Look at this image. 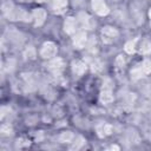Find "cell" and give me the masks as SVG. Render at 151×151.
Returning a JSON list of instances; mask_svg holds the SVG:
<instances>
[{
	"mask_svg": "<svg viewBox=\"0 0 151 151\" xmlns=\"http://www.w3.org/2000/svg\"><path fill=\"white\" fill-rule=\"evenodd\" d=\"M55 53H57V46H55V44H53V42H51V41L45 42V44L42 45L41 50H40V55H41L42 58H45V59H51V58H53V57L55 55Z\"/></svg>",
	"mask_w": 151,
	"mask_h": 151,
	"instance_id": "cell-1",
	"label": "cell"
},
{
	"mask_svg": "<svg viewBox=\"0 0 151 151\" xmlns=\"http://www.w3.org/2000/svg\"><path fill=\"white\" fill-rule=\"evenodd\" d=\"M101 37H103V40L105 42H112L118 37V31L116 28H113V27H110V26L103 27Z\"/></svg>",
	"mask_w": 151,
	"mask_h": 151,
	"instance_id": "cell-2",
	"label": "cell"
},
{
	"mask_svg": "<svg viewBox=\"0 0 151 151\" xmlns=\"http://www.w3.org/2000/svg\"><path fill=\"white\" fill-rule=\"evenodd\" d=\"M92 7L94 12L99 15H105L109 13V8L105 5L104 0H92Z\"/></svg>",
	"mask_w": 151,
	"mask_h": 151,
	"instance_id": "cell-3",
	"label": "cell"
},
{
	"mask_svg": "<svg viewBox=\"0 0 151 151\" xmlns=\"http://www.w3.org/2000/svg\"><path fill=\"white\" fill-rule=\"evenodd\" d=\"M46 18V13L41 8H37L33 11V19L35 20V25H41Z\"/></svg>",
	"mask_w": 151,
	"mask_h": 151,
	"instance_id": "cell-4",
	"label": "cell"
},
{
	"mask_svg": "<svg viewBox=\"0 0 151 151\" xmlns=\"http://www.w3.org/2000/svg\"><path fill=\"white\" fill-rule=\"evenodd\" d=\"M65 32L68 33V34H73L76 32V19L73 18H67L66 21H65Z\"/></svg>",
	"mask_w": 151,
	"mask_h": 151,
	"instance_id": "cell-5",
	"label": "cell"
},
{
	"mask_svg": "<svg viewBox=\"0 0 151 151\" xmlns=\"http://www.w3.org/2000/svg\"><path fill=\"white\" fill-rule=\"evenodd\" d=\"M85 41H86V34H85V33H78V34H76V37H74V39H73L74 46H76L77 48L84 47Z\"/></svg>",
	"mask_w": 151,
	"mask_h": 151,
	"instance_id": "cell-6",
	"label": "cell"
},
{
	"mask_svg": "<svg viewBox=\"0 0 151 151\" xmlns=\"http://www.w3.org/2000/svg\"><path fill=\"white\" fill-rule=\"evenodd\" d=\"M78 20H79V22L81 24V26H83V27H86V28H88V27H90V24L92 22V21H91V18H90L86 13H79V14H78Z\"/></svg>",
	"mask_w": 151,
	"mask_h": 151,
	"instance_id": "cell-7",
	"label": "cell"
},
{
	"mask_svg": "<svg viewBox=\"0 0 151 151\" xmlns=\"http://www.w3.org/2000/svg\"><path fill=\"white\" fill-rule=\"evenodd\" d=\"M48 68H50V70H52V71H54V72L60 71V70L63 68V60H61V59H59V58L51 60Z\"/></svg>",
	"mask_w": 151,
	"mask_h": 151,
	"instance_id": "cell-8",
	"label": "cell"
},
{
	"mask_svg": "<svg viewBox=\"0 0 151 151\" xmlns=\"http://www.w3.org/2000/svg\"><path fill=\"white\" fill-rule=\"evenodd\" d=\"M85 68H86V66L83 63H80V61H74L73 63V73L74 74H77V76L83 74V72L85 71Z\"/></svg>",
	"mask_w": 151,
	"mask_h": 151,
	"instance_id": "cell-9",
	"label": "cell"
},
{
	"mask_svg": "<svg viewBox=\"0 0 151 151\" xmlns=\"http://www.w3.org/2000/svg\"><path fill=\"white\" fill-rule=\"evenodd\" d=\"M97 130H98V133H99L100 137H105V136H107V134L111 133V126L107 125V124H101V125H99Z\"/></svg>",
	"mask_w": 151,
	"mask_h": 151,
	"instance_id": "cell-10",
	"label": "cell"
},
{
	"mask_svg": "<svg viewBox=\"0 0 151 151\" xmlns=\"http://www.w3.org/2000/svg\"><path fill=\"white\" fill-rule=\"evenodd\" d=\"M151 52V41L150 40H144L140 45V53L147 54Z\"/></svg>",
	"mask_w": 151,
	"mask_h": 151,
	"instance_id": "cell-11",
	"label": "cell"
},
{
	"mask_svg": "<svg viewBox=\"0 0 151 151\" xmlns=\"http://www.w3.org/2000/svg\"><path fill=\"white\" fill-rule=\"evenodd\" d=\"M67 5V0H54L53 2V8L55 11H63Z\"/></svg>",
	"mask_w": 151,
	"mask_h": 151,
	"instance_id": "cell-12",
	"label": "cell"
},
{
	"mask_svg": "<svg viewBox=\"0 0 151 151\" xmlns=\"http://www.w3.org/2000/svg\"><path fill=\"white\" fill-rule=\"evenodd\" d=\"M100 100H101L103 103H110V101L113 100V97H112V94H111L110 91H104V92L100 94Z\"/></svg>",
	"mask_w": 151,
	"mask_h": 151,
	"instance_id": "cell-13",
	"label": "cell"
},
{
	"mask_svg": "<svg viewBox=\"0 0 151 151\" xmlns=\"http://www.w3.org/2000/svg\"><path fill=\"white\" fill-rule=\"evenodd\" d=\"M140 68H142V71H143V73H149V72H151V60H144L143 61V64H142V66H140Z\"/></svg>",
	"mask_w": 151,
	"mask_h": 151,
	"instance_id": "cell-14",
	"label": "cell"
},
{
	"mask_svg": "<svg viewBox=\"0 0 151 151\" xmlns=\"http://www.w3.org/2000/svg\"><path fill=\"white\" fill-rule=\"evenodd\" d=\"M125 51H126L129 54L133 53V52H134V41H129V42H126V45H125Z\"/></svg>",
	"mask_w": 151,
	"mask_h": 151,
	"instance_id": "cell-15",
	"label": "cell"
},
{
	"mask_svg": "<svg viewBox=\"0 0 151 151\" xmlns=\"http://www.w3.org/2000/svg\"><path fill=\"white\" fill-rule=\"evenodd\" d=\"M72 138H73V134H72L71 132H64V133L60 136V140H61V142H64V143H65L66 140H67V142H70Z\"/></svg>",
	"mask_w": 151,
	"mask_h": 151,
	"instance_id": "cell-16",
	"label": "cell"
},
{
	"mask_svg": "<svg viewBox=\"0 0 151 151\" xmlns=\"http://www.w3.org/2000/svg\"><path fill=\"white\" fill-rule=\"evenodd\" d=\"M124 59H123V57L122 55H119L118 58H117V60H116V65H117V67H122V66H124Z\"/></svg>",
	"mask_w": 151,
	"mask_h": 151,
	"instance_id": "cell-17",
	"label": "cell"
},
{
	"mask_svg": "<svg viewBox=\"0 0 151 151\" xmlns=\"http://www.w3.org/2000/svg\"><path fill=\"white\" fill-rule=\"evenodd\" d=\"M150 24H151V8H150Z\"/></svg>",
	"mask_w": 151,
	"mask_h": 151,
	"instance_id": "cell-18",
	"label": "cell"
}]
</instances>
